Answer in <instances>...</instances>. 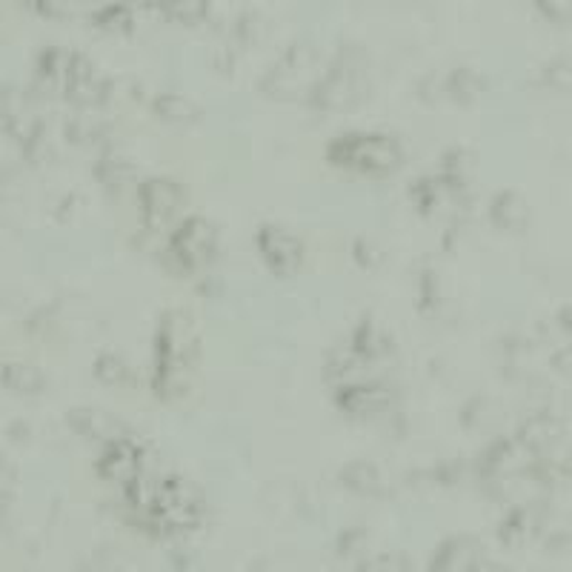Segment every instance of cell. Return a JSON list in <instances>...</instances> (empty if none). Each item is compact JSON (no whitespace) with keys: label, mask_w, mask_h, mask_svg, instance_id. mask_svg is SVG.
<instances>
[{"label":"cell","mask_w":572,"mask_h":572,"mask_svg":"<svg viewBox=\"0 0 572 572\" xmlns=\"http://www.w3.org/2000/svg\"><path fill=\"white\" fill-rule=\"evenodd\" d=\"M329 157L335 164L361 166L369 172H384L401 161V150L389 135H361V132H349V135L335 137L329 146Z\"/></svg>","instance_id":"obj_1"},{"label":"cell","mask_w":572,"mask_h":572,"mask_svg":"<svg viewBox=\"0 0 572 572\" xmlns=\"http://www.w3.org/2000/svg\"><path fill=\"white\" fill-rule=\"evenodd\" d=\"M150 515L155 518L161 527H172V530H186V527L198 524V518H201L198 492L192 490L184 478H177V476L157 478V496Z\"/></svg>","instance_id":"obj_2"},{"label":"cell","mask_w":572,"mask_h":572,"mask_svg":"<svg viewBox=\"0 0 572 572\" xmlns=\"http://www.w3.org/2000/svg\"><path fill=\"white\" fill-rule=\"evenodd\" d=\"M212 249H215V229L204 218H186L170 244L172 258H177L181 269L198 266L201 261L210 258Z\"/></svg>","instance_id":"obj_3"},{"label":"cell","mask_w":572,"mask_h":572,"mask_svg":"<svg viewBox=\"0 0 572 572\" xmlns=\"http://www.w3.org/2000/svg\"><path fill=\"white\" fill-rule=\"evenodd\" d=\"M258 244L264 258L269 261V266L278 269V273H293L295 266L300 264V258H304V246H300V241L295 238L293 232L284 229V226H264L258 235Z\"/></svg>","instance_id":"obj_4"},{"label":"cell","mask_w":572,"mask_h":572,"mask_svg":"<svg viewBox=\"0 0 572 572\" xmlns=\"http://www.w3.org/2000/svg\"><path fill=\"white\" fill-rule=\"evenodd\" d=\"M141 447L130 438H118V441L106 443V450L98 461V472L110 481H121V484H130L132 478L141 476Z\"/></svg>","instance_id":"obj_5"},{"label":"cell","mask_w":572,"mask_h":572,"mask_svg":"<svg viewBox=\"0 0 572 572\" xmlns=\"http://www.w3.org/2000/svg\"><path fill=\"white\" fill-rule=\"evenodd\" d=\"M181 204V190L170 177H152L141 186V210L150 226H164Z\"/></svg>","instance_id":"obj_6"},{"label":"cell","mask_w":572,"mask_h":572,"mask_svg":"<svg viewBox=\"0 0 572 572\" xmlns=\"http://www.w3.org/2000/svg\"><path fill=\"white\" fill-rule=\"evenodd\" d=\"M338 404L349 412H381L389 404V389L384 384H347L338 392Z\"/></svg>","instance_id":"obj_7"},{"label":"cell","mask_w":572,"mask_h":572,"mask_svg":"<svg viewBox=\"0 0 572 572\" xmlns=\"http://www.w3.org/2000/svg\"><path fill=\"white\" fill-rule=\"evenodd\" d=\"M72 423L81 436L86 438H106V441H118L121 436V423L112 416H106L103 409H75L72 412Z\"/></svg>","instance_id":"obj_8"},{"label":"cell","mask_w":572,"mask_h":572,"mask_svg":"<svg viewBox=\"0 0 572 572\" xmlns=\"http://www.w3.org/2000/svg\"><path fill=\"white\" fill-rule=\"evenodd\" d=\"M0 381L14 392H38L43 387V372L34 364L12 361L0 367Z\"/></svg>","instance_id":"obj_9"},{"label":"cell","mask_w":572,"mask_h":572,"mask_svg":"<svg viewBox=\"0 0 572 572\" xmlns=\"http://www.w3.org/2000/svg\"><path fill=\"white\" fill-rule=\"evenodd\" d=\"M492 218H496V224L507 226V229H515V226L524 224L527 210L518 195L501 192V195H496V201H492Z\"/></svg>","instance_id":"obj_10"},{"label":"cell","mask_w":572,"mask_h":572,"mask_svg":"<svg viewBox=\"0 0 572 572\" xmlns=\"http://www.w3.org/2000/svg\"><path fill=\"white\" fill-rule=\"evenodd\" d=\"M341 478H344V484L353 487V490L358 492H378V487H381V476H378V470L367 461L347 463V467L341 470Z\"/></svg>","instance_id":"obj_11"},{"label":"cell","mask_w":572,"mask_h":572,"mask_svg":"<svg viewBox=\"0 0 572 572\" xmlns=\"http://www.w3.org/2000/svg\"><path fill=\"white\" fill-rule=\"evenodd\" d=\"M155 112L166 121H192L195 118V106L184 95H175V92L155 98Z\"/></svg>","instance_id":"obj_12"},{"label":"cell","mask_w":572,"mask_h":572,"mask_svg":"<svg viewBox=\"0 0 572 572\" xmlns=\"http://www.w3.org/2000/svg\"><path fill=\"white\" fill-rule=\"evenodd\" d=\"M98 172H101V177L106 181V184H123V181L132 175V166L126 157L106 155L101 161V166H98Z\"/></svg>","instance_id":"obj_13"},{"label":"cell","mask_w":572,"mask_h":572,"mask_svg":"<svg viewBox=\"0 0 572 572\" xmlns=\"http://www.w3.org/2000/svg\"><path fill=\"white\" fill-rule=\"evenodd\" d=\"M95 375L101 378V381L118 384V381H123V375H126V364H123V358H118V355L106 353L98 358Z\"/></svg>","instance_id":"obj_14"},{"label":"cell","mask_w":572,"mask_h":572,"mask_svg":"<svg viewBox=\"0 0 572 572\" xmlns=\"http://www.w3.org/2000/svg\"><path fill=\"white\" fill-rule=\"evenodd\" d=\"M441 186H443V181H436V177H423V181H418V184L412 186V198H416L423 210H429V206L438 204V198H441Z\"/></svg>","instance_id":"obj_15"},{"label":"cell","mask_w":572,"mask_h":572,"mask_svg":"<svg viewBox=\"0 0 572 572\" xmlns=\"http://www.w3.org/2000/svg\"><path fill=\"white\" fill-rule=\"evenodd\" d=\"M524 535H527V515L521 510L510 512L507 521H501V539H507L510 544H515V541H521Z\"/></svg>","instance_id":"obj_16"},{"label":"cell","mask_w":572,"mask_h":572,"mask_svg":"<svg viewBox=\"0 0 572 572\" xmlns=\"http://www.w3.org/2000/svg\"><path fill=\"white\" fill-rule=\"evenodd\" d=\"M450 89L456 95H472L478 89V78L472 75L470 69H458L456 75L450 78Z\"/></svg>","instance_id":"obj_17"},{"label":"cell","mask_w":572,"mask_h":572,"mask_svg":"<svg viewBox=\"0 0 572 572\" xmlns=\"http://www.w3.org/2000/svg\"><path fill=\"white\" fill-rule=\"evenodd\" d=\"M130 21H132V12L123 7H110L101 12V23H106V27H126Z\"/></svg>","instance_id":"obj_18"},{"label":"cell","mask_w":572,"mask_h":572,"mask_svg":"<svg viewBox=\"0 0 572 572\" xmlns=\"http://www.w3.org/2000/svg\"><path fill=\"white\" fill-rule=\"evenodd\" d=\"M355 255H358V261L367 266H375L378 261H381V253L375 249V244H369V241H364V238L355 244Z\"/></svg>","instance_id":"obj_19"},{"label":"cell","mask_w":572,"mask_h":572,"mask_svg":"<svg viewBox=\"0 0 572 572\" xmlns=\"http://www.w3.org/2000/svg\"><path fill=\"white\" fill-rule=\"evenodd\" d=\"M9 492H12V467L0 456V501H7Z\"/></svg>","instance_id":"obj_20"}]
</instances>
